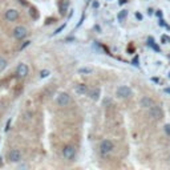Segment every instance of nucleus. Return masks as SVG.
Segmentation results:
<instances>
[{
    "instance_id": "obj_2",
    "label": "nucleus",
    "mask_w": 170,
    "mask_h": 170,
    "mask_svg": "<svg viewBox=\"0 0 170 170\" xmlns=\"http://www.w3.org/2000/svg\"><path fill=\"white\" fill-rule=\"evenodd\" d=\"M56 103L59 104L60 106H67L68 104L70 103V96L68 95V93H59V96H57V98H56Z\"/></svg>"
},
{
    "instance_id": "obj_25",
    "label": "nucleus",
    "mask_w": 170,
    "mask_h": 170,
    "mask_svg": "<svg viewBox=\"0 0 170 170\" xmlns=\"http://www.w3.org/2000/svg\"><path fill=\"white\" fill-rule=\"evenodd\" d=\"M165 92L166 93H170V88H165Z\"/></svg>"
},
{
    "instance_id": "obj_3",
    "label": "nucleus",
    "mask_w": 170,
    "mask_h": 170,
    "mask_svg": "<svg viewBox=\"0 0 170 170\" xmlns=\"http://www.w3.org/2000/svg\"><path fill=\"white\" fill-rule=\"evenodd\" d=\"M28 31L25 27H23V25H19V27H16L15 29H13V36H15V39H18V40H21V39H24L25 36H27Z\"/></svg>"
},
{
    "instance_id": "obj_4",
    "label": "nucleus",
    "mask_w": 170,
    "mask_h": 170,
    "mask_svg": "<svg viewBox=\"0 0 170 170\" xmlns=\"http://www.w3.org/2000/svg\"><path fill=\"white\" fill-rule=\"evenodd\" d=\"M63 155H64L65 160H73L75 155H76V149L73 148L72 145H67L63 149Z\"/></svg>"
},
{
    "instance_id": "obj_10",
    "label": "nucleus",
    "mask_w": 170,
    "mask_h": 170,
    "mask_svg": "<svg viewBox=\"0 0 170 170\" xmlns=\"http://www.w3.org/2000/svg\"><path fill=\"white\" fill-rule=\"evenodd\" d=\"M140 104H141V106L142 108H152L153 105H154V101H153L152 98H149V97H144V98H141Z\"/></svg>"
},
{
    "instance_id": "obj_16",
    "label": "nucleus",
    "mask_w": 170,
    "mask_h": 170,
    "mask_svg": "<svg viewBox=\"0 0 170 170\" xmlns=\"http://www.w3.org/2000/svg\"><path fill=\"white\" fill-rule=\"evenodd\" d=\"M78 73H81V75H90V73H92V69H90V68H80V69H78Z\"/></svg>"
},
{
    "instance_id": "obj_15",
    "label": "nucleus",
    "mask_w": 170,
    "mask_h": 170,
    "mask_svg": "<svg viewBox=\"0 0 170 170\" xmlns=\"http://www.w3.org/2000/svg\"><path fill=\"white\" fill-rule=\"evenodd\" d=\"M126 16H128V11H126V10H122L120 13H118V16H117V18H118V20H120V21H122L124 19L126 18Z\"/></svg>"
},
{
    "instance_id": "obj_12",
    "label": "nucleus",
    "mask_w": 170,
    "mask_h": 170,
    "mask_svg": "<svg viewBox=\"0 0 170 170\" xmlns=\"http://www.w3.org/2000/svg\"><path fill=\"white\" fill-rule=\"evenodd\" d=\"M68 5H69L68 0H61V1L59 3V8H60V13H61V15H64V13L67 12Z\"/></svg>"
},
{
    "instance_id": "obj_8",
    "label": "nucleus",
    "mask_w": 170,
    "mask_h": 170,
    "mask_svg": "<svg viewBox=\"0 0 170 170\" xmlns=\"http://www.w3.org/2000/svg\"><path fill=\"white\" fill-rule=\"evenodd\" d=\"M16 72H18V76L19 77H27V75H28V67L25 64H19L18 65V68H16Z\"/></svg>"
},
{
    "instance_id": "obj_22",
    "label": "nucleus",
    "mask_w": 170,
    "mask_h": 170,
    "mask_svg": "<svg viewBox=\"0 0 170 170\" xmlns=\"http://www.w3.org/2000/svg\"><path fill=\"white\" fill-rule=\"evenodd\" d=\"M64 28H65V24H63V25H61V27H60V28H59V29H56L55 35H56V33H59V32H61V31H63V29H64Z\"/></svg>"
},
{
    "instance_id": "obj_23",
    "label": "nucleus",
    "mask_w": 170,
    "mask_h": 170,
    "mask_svg": "<svg viewBox=\"0 0 170 170\" xmlns=\"http://www.w3.org/2000/svg\"><path fill=\"white\" fill-rule=\"evenodd\" d=\"M136 16H137V19H138V20H141V19H142V16H141V13H136Z\"/></svg>"
},
{
    "instance_id": "obj_9",
    "label": "nucleus",
    "mask_w": 170,
    "mask_h": 170,
    "mask_svg": "<svg viewBox=\"0 0 170 170\" xmlns=\"http://www.w3.org/2000/svg\"><path fill=\"white\" fill-rule=\"evenodd\" d=\"M18 18H19V12L16 10H13V8H11V10H8L7 12H5V19H7L8 21H13Z\"/></svg>"
},
{
    "instance_id": "obj_19",
    "label": "nucleus",
    "mask_w": 170,
    "mask_h": 170,
    "mask_svg": "<svg viewBox=\"0 0 170 170\" xmlns=\"http://www.w3.org/2000/svg\"><path fill=\"white\" fill-rule=\"evenodd\" d=\"M51 75V72L49 70H47V69H42L41 72H40V77L41 78H45V77H48V76Z\"/></svg>"
},
{
    "instance_id": "obj_6",
    "label": "nucleus",
    "mask_w": 170,
    "mask_h": 170,
    "mask_svg": "<svg viewBox=\"0 0 170 170\" xmlns=\"http://www.w3.org/2000/svg\"><path fill=\"white\" fill-rule=\"evenodd\" d=\"M8 160H10L11 162H13V163L20 162V160H21V153H20V150L12 149V150L10 152V154H8Z\"/></svg>"
},
{
    "instance_id": "obj_20",
    "label": "nucleus",
    "mask_w": 170,
    "mask_h": 170,
    "mask_svg": "<svg viewBox=\"0 0 170 170\" xmlns=\"http://www.w3.org/2000/svg\"><path fill=\"white\" fill-rule=\"evenodd\" d=\"M29 44H31V41H25L24 44H23L21 47H20V51H23V49H24V48H27V47H28V45H29Z\"/></svg>"
},
{
    "instance_id": "obj_24",
    "label": "nucleus",
    "mask_w": 170,
    "mask_h": 170,
    "mask_svg": "<svg viewBox=\"0 0 170 170\" xmlns=\"http://www.w3.org/2000/svg\"><path fill=\"white\" fill-rule=\"evenodd\" d=\"M128 1V0H120V5H122V4H125V3Z\"/></svg>"
},
{
    "instance_id": "obj_14",
    "label": "nucleus",
    "mask_w": 170,
    "mask_h": 170,
    "mask_svg": "<svg viewBox=\"0 0 170 170\" xmlns=\"http://www.w3.org/2000/svg\"><path fill=\"white\" fill-rule=\"evenodd\" d=\"M148 44L153 48V49L155 51V52H160V51H161V49H160V47H158V45L155 44V41L153 40V37H149V39H148Z\"/></svg>"
},
{
    "instance_id": "obj_7",
    "label": "nucleus",
    "mask_w": 170,
    "mask_h": 170,
    "mask_svg": "<svg viewBox=\"0 0 170 170\" xmlns=\"http://www.w3.org/2000/svg\"><path fill=\"white\" fill-rule=\"evenodd\" d=\"M100 150L103 154H108V153H110L113 150V142L109 140H104L103 142H101L100 145Z\"/></svg>"
},
{
    "instance_id": "obj_1",
    "label": "nucleus",
    "mask_w": 170,
    "mask_h": 170,
    "mask_svg": "<svg viewBox=\"0 0 170 170\" xmlns=\"http://www.w3.org/2000/svg\"><path fill=\"white\" fill-rule=\"evenodd\" d=\"M149 116L153 118V120H161V118L163 117V112H162V109H161L160 106L153 105L149 110Z\"/></svg>"
},
{
    "instance_id": "obj_26",
    "label": "nucleus",
    "mask_w": 170,
    "mask_h": 170,
    "mask_svg": "<svg viewBox=\"0 0 170 170\" xmlns=\"http://www.w3.org/2000/svg\"><path fill=\"white\" fill-rule=\"evenodd\" d=\"M169 77H170V73H169Z\"/></svg>"
},
{
    "instance_id": "obj_17",
    "label": "nucleus",
    "mask_w": 170,
    "mask_h": 170,
    "mask_svg": "<svg viewBox=\"0 0 170 170\" xmlns=\"http://www.w3.org/2000/svg\"><path fill=\"white\" fill-rule=\"evenodd\" d=\"M5 67H7V60L4 57H0V72L3 69H5Z\"/></svg>"
},
{
    "instance_id": "obj_21",
    "label": "nucleus",
    "mask_w": 170,
    "mask_h": 170,
    "mask_svg": "<svg viewBox=\"0 0 170 170\" xmlns=\"http://www.w3.org/2000/svg\"><path fill=\"white\" fill-rule=\"evenodd\" d=\"M163 128H165V132L168 133V134H170V125H169V124H166Z\"/></svg>"
},
{
    "instance_id": "obj_5",
    "label": "nucleus",
    "mask_w": 170,
    "mask_h": 170,
    "mask_svg": "<svg viewBox=\"0 0 170 170\" xmlns=\"http://www.w3.org/2000/svg\"><path fill=\"white\" fill-rule=\"evenodd\" d=\"M117 96L120 98H128L132 96V89H130L129 86H126V85H122V86H120L117 89Z\"/></svg>"
},
{
    "instance_id": "obj_13",
    "label": "nucleus",
    "mask_w": 170,
    "mask_h": 170,
    "mask_svg": "<svg viewBox=\"0 0 170 170\" xmlns=\"http://www.w3.org/2000/svg\"><path fill=\"white\" fill-rule=\"evenodd\" d=\"M100 95H101V90L98 89V88H96V89H92V90L89 92V96H90V97H92L95 101H96V100H98Z\"/></svg>"
},
{
    "instance_id": "obj_11",
    "label": "nucleus",
    "mask_w": 170,
    "mask_h": 170,
    "mask_svg": "<svg viewBox=\"0 0 170 170\" xmlns=\"http://www.w3.org/2000/svg\"><path fill=\"white\" fill-rule=\"evenodd\" d=\"M75 90L78 95H85V93L88 92V88H86V85H84V84H78L75 86Z\"/></svg>"
},
{
    "instance_id": "obj_18",
    "label": "nucleus",
    "mask_w": 170,
    "mask_h": 170,
    "mask_svg": "<svg viewBox=\"0 0 170 170\" xmlns=\"http://www.w3.org/2000/svg\"><path fill=\"white\" fill-rule=\"evenodd\" d=\"M161 41H162L163 44H170V37L168 35H162L161 36Z\"/></svg>"
}]
</instances>
